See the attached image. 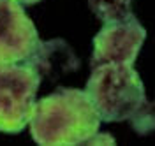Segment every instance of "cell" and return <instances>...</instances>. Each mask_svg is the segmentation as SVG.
<instances>
[{"label": "cell", "mask_w": 155, "mask_h": 146, "mask_svg": "<svg viewBox=\"0 0 155 146\" xmlns=\"http://www.w3.org/2000/svg\"><path fill=\"white\" fill-rule=\"evenodd\" d=\"M146 32L134 14L116 21H107L94 37L90 65L127 63L132 65L143 48Z\"/></svg>", "instance_id": "obj_4"}, {"label": "cell", "mask_w": 155, "mask_h": 146, "mask_svg": "<svg viewBox=\"0 0 155 146\" xmlns=\"http://www.w3.org/2000/svg\"><path fill=\"white\" fill-rule=\"evenodd\" d=\"M14 2H18V4H21V5H32V4L41 2V0H14Z\"/></svg>", "instance_id": "obj_9"}, {"label": "cell", "mask_w": 155, "mask_h": 146, "mask_svg": "<svg viewBox=\"0 0 155 146\" xmlns=\"http://www.w3.org/2000/svg\"><path fill=\"white\" fill-rule=\"evenodd\" d=\"M41 76L25 62H0V132L18 134L28 125Z\"/></svg>", "instance_id": "obj_3"}, {"label": "cell", "mask_w": 155, "mask_h": 146, "mask_svg": "<svg viewBox=\"0 0 155 146\" xmlns=\"http://www.w3.org/2000/svg\"><path fill=\"white\" fill-rule=\"evenodd\" d=\"M32 139L44 146L85 144L101 127V120L85 90L58 88L35 100L28 120Z\"/></svg>", "instance_id": "obj_2"}, {"label": "cell", "mask_w": 155, "mask_h": 146, "mask_svg": "<svg viewBox=\"0 0 155 146\" xmlns=\"http://www.w3.org/2000/svg\"><path fill=\"white\" fill-rule=\"evenodd\" d=\"M115 143L116 141L111 134H107V132H99V130H97L95 134H92V136L85 141V144H115Z\"/></svg>", "instance_id": "obj_8"}, {"label": "cell", "mask_w": 155, "mask_h": 146, "mask_svg": "<svg viewBox=\"0 0 155 146\" xmlns=\"http://www.w3.org/2000/svg\"><path fill=\"white\" fill-rule=\"evenodd\" d=\"M87 92L101 122L129 120L137 134H148L153 128L152 104L146 100L145 85L127 63H102L92 67Z\"/></svg>", "instance_id": "obj_1"}, {"label": "cell", "mask_w": 155, "mask_h": 146, "mask_svg": "<svg viewBox=\"0 0 155 146\" xmlns=\"http://www.w3.org/2000/svg\"><path fill=\"white\" fill-rule=\"evenodd\" d=\"M132 4L134 0H88L90 9L102 23L132 16Z\"/></svg>", "instance_id": "obj_7"}, {"label": "cell", "mask_w": 155, "mask_h": 146, "mask_svg": "<svg viewBox=\"0 0 155 146\" xmlns=\"http://www.w3.org/2000/svg\"><path fill=\"white\" fill-rule=\"evenodd\" d=\"M23 62L34 69L41 76V79L44 76L51 79L60 78L62 74L74 72L79 67V60L74 55V51L62 39L39 41L34 51Z\"/></svg>", "instance_id": "obj_6"}, {"label": "cell", "mask_w": 155, "mask_h": 146, "mask_svg": "<svg viewBox=\"0 0 155 146\" xmlns=\"http://www.w3.org/2000/svg\"><path fill=\"white\" fill-rule=\"evenodd\" d=\"M39 42L37 28L23 5L0 0V62H23Z\"/></svg>", "instance_id": "obj_5"}]
</instances>
